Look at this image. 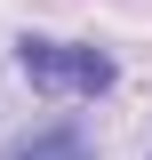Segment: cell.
I'll return each mask as SVG.
<instances>
[{
	"label": "cell",
	"instance_id": "1",
	"mask_svg": "<svg viewBox=\"0 0 152 160\" xmlns=\"http://www.w3.org/2000/svg\"><path fill=\"white\" fill-rule=\"evenodd\" d=\"M16 72L32 88H48V96H104L120 80V64L96 40H40V32H24L16 40Z\"/></svg>",
	"mask_w": 152,
	"mask_h": 160
},
{
	"label": "cell",
	"instance_id": "2",
	"mask_svg": "<svg viewBox=\"0 0 152 160\" xmlns=\"http://www.w3.org/2000/svg\"><path fill=\"white\" fill-rule=\"evenodd\" d=\"M0 160H96V144H88V128H80V120H48V128L16 136Z\"/></svg>",
	"mask_w": 152,
	"mask_h": 160
}]
</instances>
